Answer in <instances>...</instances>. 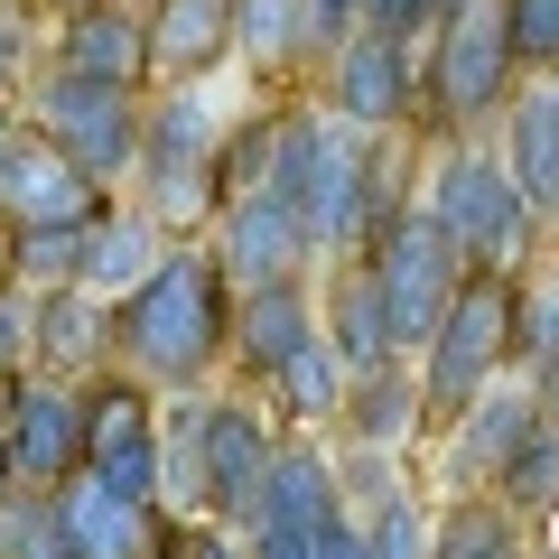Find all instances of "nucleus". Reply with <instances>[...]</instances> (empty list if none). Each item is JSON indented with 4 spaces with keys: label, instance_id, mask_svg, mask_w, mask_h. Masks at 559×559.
Returning a JSON list of instances; mask_svg holds the SVG:
<instances>
[{
    "label": "nucleus",
    "instance_id": "29",
    "mask_svg": "<svg viewBox=\"0 0 559 559\" xmlns=\"http://www.w3.org/2000/svg\"><path fill=\"white\" fill-rule=\"evenodd\" d=\"M0 559H75L66 532H57V503L38 485H10L0 495Z\"/></svg>",
    "mask_w": 559,
    "mask_h": 559
},
{
    "label": "nucleus",
    "instance_id": "10",
    "mask_svg": "<svg viewBox=\"0 0 559 559\" xmlns=\"http://www.w3.org/2000/svg\"><path fill=\"white\" fill-rule=\"evenodd\" d=\"M318 66H326V112L336 121H355V131H411L419 121V38L345 28Z\"/></svg>",
    "mask_w": 559,
    "mask_h": 559
},
{
    "label": "nucleus",
    "instance_id": "8",
    "mask_svg": "<svg viewBox=\"0 0 559 559\" xmlns=\"http://www.w3.org/2000/svg\"><path fill=\"white\" fill-rule=\"evenodd\" d=\"M0 439H10V476L20 485H66L84 466V382L75 373H47V364H28V373L0 382Z\"/></svg>",
    "mask_w": 559,
    "mask_h": 559
},
{
    "label": "nucleus",
    "instance_id": "5",
    "mask_svg": "<svg viewBox=\"0 0 559 559\" xmlns=\"http://www.w3.org/2000/svg\"><path fill=\"white\" fill-rule=\"evenodd\" d=\"M513 38H503V0H457L429 20V57H419V112L439 131H476L513 94Z\"/></svg>",
    "mask_w": 559,
    "mask_h": 559
},
{
    "label": "nucleus",
    "instance_id": "21",
    "mask_svg": "<svg viewBox=\"0 0 559 559\" xmlns=\"http://www.w3.org/2000/svg\"><path fill=\"white\" fill-rule=\"evenodd\" d=\"M522 419H532V392H513V382H485L457 419H439V476H448V495H466V485L495 476L503 448L522 439Z\"/></svg>",
    "mask_w": 559,
    "mask_h": 559
},
{
    "label": "nucleus",
    "instance_id": "31",
    "mask_svg": "<svg viewBox=\"0 0 559 559\" xmlns=\"http://www.w3.org/2000/svg\"><path fill=\"white\" fill-rule=\"evenodd\" d=\"M503 38L522 75H559V0H503Z\"/></svg>",
    "mask_w": 559,
    "mask_h": 559
},
{
    "label": "nucleus",
    "instance_id": "15",
    "mask_svg": "<svg viewBox=\"0 0 559 559\" xmlns=\"http://www.w3.org/2000/svg\"><path fill=\"white\" fill-rule=\"evenodd\" d=\"M336 429H345V448H364V457H401V448L429 429V401H419L411 355L355 364V373H345V401H336Z\"/></svg>",
    "mask_w": 559,
    "mask_h": 559
},
{
    "label": "nucleus",
    "instance_id": "11",
    "mask_svg": "<svg viewBox=\"0 0 559 559\" xmlns=\"http://www.w3.org/2000/svg\"><path fill=\"white\" fill-rule=\"evenodd\" d=\"M84 466L112 495L159 503V392L131 373H94L84 382Z\"/></svg>",
    "mask_w": 559,
    "mask_h": 559
},
{
    "label": "nucleus",
    "instance_id": "35",
    "mask_svg": "<svg viewBox=\"0 0 559 559\" xmlns=\"http://www.w3.org/2000/svg\"><path fill=\"white\" fill-rule=\"evenodd\" d=\"M10 485H20V476H10V439H0V495H10Z\"/></svg>",
    "mask_w": 559,
    "mask_h": 559
},
{
    "label": "nucleus",
    "instance_id": "4",
    "mask_svg": "<svg viewBox=\"0 0 559 559\" xmlns=\"http://www.w3.org/2000/svg\"><path fill=\"white\" fill-rule=\"evenodd\" d=\"M419 215L439 224L448 242H457V261H466V271H503V261H513L522 242L540 234V224H532V205H522V187H513V168H503L495 150H476L466 131L448 140L439 159H429Z\"/></svg>",
    "mask_w": 559,
    "mask_h": 559
},
{
    "label": "nucleus",
    "instance_id": "36",
    "mask_svg": "<svg viewBox=\"0 0 559 559\" xmlns=\"http://www.w3.org/2000/svg\"><path fill=\"white\" fill-rule=\"evenodd\" d=\"M150 559H178V540H168V550H150Z\"/></svg>",
    "mask_w": 559,
    "mask_h": 559
},
{
    "label": "nucleus",
    "instance_id": "9",
    "mask_svg": "<svg viewBox=\"0 0 559 559\" xmlns=\"http://www.w3.org/2000/svg\"><path fill=\"white\" fill-rule=\"evenodd\" d=\"M280 457V419L261 411V401H197V513L205 522H234L261 503V476H271Z\"/></svg>",
    "mask_w": 559,
    "mask_h": 559
},
{
    "label": "nucleus",
    "instance_id": "39",
    "mask_svg": "<svg viewBox=\"0 0 559 559\" xmlns=\"http://www.w3.org/2000/svg\"><path fill=\"white\" fill-rule=\"evenodd\" d=\"M131 10H140V0H131Z\"/></svg>",
    "mask_w": 559,
    "mask_h": 559
},
{
    "label": "nucleus",
    "instance_id": "38",
    "mask_svg": "<svg viewBox=\"0 0 559 559\" xmlns=\"http://www.w3.org/2000/svg\"><path fill=\"white\" fill-rule=\"evenodd\" d=\"M66 10H75V0H66Z\"/></svg>",
    "mask_w": 559,
    "mask_h": 559
},
{
    "label": "nucleus",
    "instance_id": "16",
    "mask_svg": "<svg viewBox=\"0 0 559 559\" xmlns=\"http://www.w3.org/2000/svg\"><path fill=\"white\" fill-rule=\"evenodd\" d=\"M318 336V289L308 280H271V289H234V326H224V364L271 382L280 364Z\"/></svg>",
    "mask_w": 559,
    "mask_h": 559
},
{
    "label": "nucleus",
    "instance_id": "23",
    "mask_svg": "<svg viewBox=\"0 0 559 559\" xmlns=\"http://www.w3.org/2000/svg\"><path fill=\"white\" fill-rule=\"evenodd\" d=\"M326 28L308 0H234V57L252 66V75H308V66L326 57Z\"/></svg>",
    "mask_w": 559,
    "mask_h": 559
},
{
    "label": "nucleus",
    "instance_id": "22",
    "mask_svg": "<svg viewBox=\"0 0 559 559\" xmlns=\"http://www.w3.org/2000/svg\"><path fill=\"white\" fill-rule=\"evenodd\" d=\"M168 224H150L140 205H103L94 224H84V271H75V289H94V299H131L140 280L159 271V252H168Z\"/></svg>",
    "mask_w": 559,
    "mask_h": 559
},
{
    "label": "nucleus",
    "instance_id": "17",
    "mask_svg": "<svg viewBox=\"0 0 559 559\" xmlns=\"http://www.w3.org/2000/svg\"><path fill=\"white\" fill-rule=\"evenodd\" d=\"M345 503H355V550L345 559H429V513H419V495L392 476V457H364V448H345Z\"/></svg>",
    "mask_w": 559,
    "mask_h": 559
},
{
    "label": "nucleus",
    "instance_id": "1",
    "mask_svg": "<svg viewBox=\"0 0 559 559\" xmlns=\"http://www.w3.org/2000/svg\"><path fill=\"white\" fill-rule=\"evenodd\" d=\"M224 326H234V289H224L205 242H168L159 271L131 299H112V364L150 392H205L224 364Z\"/></svg>",
    "mask_w": 559,
    "mask_h": 559
},
{
    "label": "nucleus",
    "instance_id": "12",
    "mask_svg": "<svg viewBox=\"0 0 559 559\" xmlns=\"http://www.w3.org/2000/svg\"><path fill=\"white\" fill-rule=\"evenodd\" d=\"M215 271L224 289H271V280H308V261H318V242H308L299 205L271 197V187H234V197L215 205Z\"/></svg>",
    "mask_w": 559,
    "mask_h": 559
},
{
    "label": "nucleus",
    "instance_id": "28",
    "mask_svg": "<svg viewBox=\"0 0 559 559\" xmlns=\"http://www.w3.org/2000/svg\"><path fill=\"white\" fill-rule=\"evenodd\" d=\"M318 326H326V345H336L345 364L392 355V326H382V299H373V280H364V261H336V289L318 299Z\"/></svg>",
    "mask_w": 559,
    "mask_h": 559
},
{
    "label": "nucleus",
    "instance_id": "13",
    "mask_svg": "<svg viewBox=\"0 0 559 559\" xmlns=\"http://www.w3.org/2000/svg\"><path fill=\"white\" fill-rule=\"evenodd\" d=\"M47 503H57V532H66V550H75V559H150V550L178 540V522H168L159 503L112 495L94 466H75L66 485H47Z\"/></svg>",
    "mask_w": 559,
    "mask_h": 559
},
{
    "label": "nucleus",
    "instance_id": "20",
    "mask_svg": "<svg viewBox=\"0 0 559 559\" xmlns=\"http://www.w3.org/2000/svg\"><path fill=\"white\" fill-rule=\"evenodd\" d=\"M57 75H94V84H150V38H140L131 0H75L57 20Z\"/></svg>",
    "mask_w": 559,
    "mask_h": 559
},
{
    "label": "nucleus",
    "instance_id": "25",
    "mask_svg": "<svg viewBox=\"0 0 559 559\" xmlns=\"http://www.w3.org/2000/svg\"><path fill=\"white\" fill-rule=\"evenodd\" d=\"M345 373H355V364H345L336 345H326V326H318V336H308L299 355L280 364L271 382H261V392H271V419H280V429H336Z\"/></svg>",
    "mask_w": 559,
    "mask_h": 559
},
{
    "label": "nucleus",
    "instance_id": "37",
    "mask_svg": "<svg viewBox=\"0 0 559 559\" xmlns=\"http://www.w3.org/2000/svg\"><path fill=\"white\" fill-rule=\"evenodd\" d=\"M0 140H10V121H0Z\"/></svg>",
    "mask_w": 559,
    "mask_h": 559
},
{
    "label": "nucleus",
    "instance_id": "33",
    "mask_svg": "<svg viewBox=\"0 0 559 559\" xmlns=\"http://www.w3.org/2000/svg\"><path fill=\"white\" fill-rule=\"evenodd\" d=\"M308 10H318V28H326V38H345V28H364V0H308Z\"/></svg>",
    "mask_w": 559,
    "mask_h": 559
},
{
    "label": "nucleus",
    "instance_id": "34",
    "mask_svg": "<svg viewBox=\"0 0 559 559\" xmlns=\"http://www.w3.org/2000/svg\"><path fill=\"white\" fill-rule=\"evenodd\" d=\"M20 57H28V38H20V28H10V20H0V84L20 75Z\"/></svg>",
    "mask_w": 559,
    "mask_h": 559
},
{
    "label": "nucleus",
    "instance_id": "26",
    "mask_svg": "<svg viewBox=\"0 0 559 559\" xmlns=\"http://www.w3.org/2000/svg\"><path fill=\"white\" fill-rule=\"evenodd\" d=\"M485 495L503 503L513 522H540V513H559V419H522V439L503 448V466L485 476Z\"/></svg>",
    "mask_w": 559,
    "mask_h": 559
},
{
    "label": "nucleus",
    "instance_id": "40",
    "mask_svg": "<svg viewBox=\"0 0 559 559\" xmlns=\"http://www.w3.org/2000/svg\"><path fill=\"white\" fill-rule=\"evenodd\" d=\"M550 559H559V550H550Z\"/></svg>",
    "mask_w": 559,
    "mask_h": 559
},
{
    "label": "nucleus",
    "instance_id": "2",
    "mask_svg": "<svg viewBox=\"0 0 559 559\" xmlns=\"http://www.w3.org/2000/svg\"><path fill=\"white\" fill-rule=\"evenodd\" d=\"M234 121H242V112H234V103H224L205 75L168 84V103H140V159H131L140 215L168 224V234L215 224V205H224L215 159H224V131H234Z\"/></svg>",
    "mask_w": 559,
    "mask_h": 559
},
{
    "label": "nucleus",
    "instance_id": "7",
    "mask_svg": "<svg viewBox=\"0 0 559 559\" xmlns=\"http://www.w3.org/2000/svg\"><path fill=\"white\" fill-rule=\"evenodd\" d=\"M28 131L57 140L94 187H121L140 159V84H94V75H47L28 94Z\"/></svg>",
    "mask_w": 559,
    "mask_h": 559
},
{
    "label": "nucleus",
    "instance_id": "18",
    "mask_svg": "<svg viewBox=\"0 0 559 559\" xmlns=\"http://www.w3.org/2000/svg\"><path fill=\"white\" fill-rule=\"evenodd\" d=\"M503 168H513L532 224H559V75H532L522 94H503Z\"/></svg>",
    "mask_w": 559,
    "mask_h": 559
},
{
    "label": "nucleus",
    "instance_id": "6",
    "mask_svg": "<svg viewBox=\"0 0 559 559\" xmlns=\"http://www.w3.org/2000/svg\"><path fill=\"white\" fill-rule=\"evenodd\" d=\"M364 280H373V299H382V326H392V355H411L429 326H439V308L457 299V242L439 234V224L419 215V205H401L392 224H382L373 242H364Z\"/></svg>",
    "mask_w": 559,
    "mask_h": 559
},
{
    "label": "nucleus",
    "instance_id": "24",
    "mask_svg": "<svg viewBox=\"0 0 559 559\" xmlns=\"http://www.w3.org/2000/svg\"><path fill=\"white\" fill-rule=\"evenodd\" d=\"M38 364L94 382L103 364H112V299H94L75 280H66V289H38Z\"/></svg>",
    "mask_w": 559,
    "mask_h": 559
},
{
    "label": "nucleus",
    "instance_id": "19",
    "mask_svg": "<svg viewBox=\"0 0 559 559\" xmlns=\"http://www.w3.org/2000/svg\"><path fill=\"white\" fill-rule=\"evenodd\" d=\"M140 38H150V84L215 75L234 57V0H140Z\"/></svg>",
    "mask_w": 559,
    "mask_h": 559
},
{
    "label": "nucleus",
    "instance_id": "32",
    "mask_svg": "<svg viewBox=\"0 0 559 559\" xmlns=\"http://www.w3.org/2000/svg\"><path fill=\"white\" fill-rule=\"evenodd\" d=\"M178 559H252V550L234 522H197V532H178Z\"/></svg>",
    "mask_w": 559,
    "mask_h": 559
},
{
    "label": "nucleus",
    "instance_id": "30",
    "mask_svg": "<svg viewBox=\"0 0 559 559\" xmlns=\"http://www.w3.org/2000/svg\"><path fill=\"white\" fill-rule=\"evenodd\" d=\"M513 364H559V280H513Z\"/></svg>",
    "mask_w": 559,
    "mask_h": 559
},
{
    "label": "nucleus",
    "instance_id": "3",
    "mask_svg": "<svg viewBox=\"0 0 559 559\" xmlns=\"http://www.w3.org/2000/svg\"><path fill=\"white\" fill-rule=\"evenodd\" d=\"M411 373H419V401H429V429L457 419L485 382L513 373V280L503 271H466L457 299L439 308V326L411 345Z\"/></svg>",
    "mask_w": 559,
    "mask_h": 559
},
{
    "label": "nucleus",
    "instance_id": "14",
    "mask_svg": "<svg viewBox=\"0 0 559 559\" xmlns=\"http://www.w3.org/2000/svg\"><path fill=\"white\" fill-rule=\"evenodd\" d=\"M103 205L112 197L66 159L57 140H38V131L0 140V224H10V234H20V224H94Z\"/></svg>",
    "mask_w": 559,
    "mask_h": 559
},
{
    "label": "nucleus",
    "instance_id": "27",
    "mask_svg": "<svg viewBox=\"0 0 559 559\" xmlns=\"http://www.w3.org/2000/svg\"><path fill=\"white\" fill-rule=\"evenodd\" d=\"M429 559H522V522L485 485H466L448 495V513H429Z\"/></svg>",
    "mask_w": 559,
    "mask_h": 559
}]
</instances>
